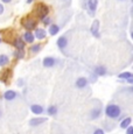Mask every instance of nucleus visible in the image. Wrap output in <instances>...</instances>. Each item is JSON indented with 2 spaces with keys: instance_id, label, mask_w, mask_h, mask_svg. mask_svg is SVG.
I'll return each instance as SVG.
<instances>
[{
  "instance_id": "obj_1",
  "label": "nucleus",
  "mask_w": 133,
  "mask_h": 134,
  "mask_svg": "<svg viewBox=\"0 0 133 134\" xmlns=\"http://www.w3.org/2000/svg\"><path fill=\"white\" fill-rule=\"evenodd\" d=\"M105 114L109 119L111 120H121V118L124 117L123 110L119 105H117L116 103H110L106 105L105 107Z\"/></svg>"
},
{
  "instance_id": "obj_2",
  "label": "nucleus",
  "mask_w": 133,
  "mask_h": 134,
  "mask_svg": "<svg viewBox=\"0 0 133 134\" xmlns=\"http://www.w3.org/2000/svg\"><path fill=\"white\" fill-rule=\"evenodd\" d=\"M102 112H103V105H102L101 102L96 99L95 102V105L89 110V113H88V118L89 120H97L101 118L102 115Z\"/></svg>"
},
{
  "instance_id": "obj_3",
  "label": "nucleus",
  "mask_w": 133,
  "mask_h": 134,
  "mask_svg": "<svg viewBox=\"0 0 133 134\" xmlns=\"http://www.w3.org/2000/svg\"><path fill=\"white\" fill-rule=\"evenodd\" d=\"M35 14L39 18L40 20H42L43 18H46L48 14H49V6L45 4H39L36 5V8H35Z\"/></svg>"
},
{
  "instance_id": "obj_4",
  "label": "nucleus",
  "mask_w": 133,
  "mask_h": 134,
  "mask_svg": "<svg viewBox=\"0 0 133 134\" xmlns=\"http://www.w3.org/2000/svg\"><path fill=\"white\" fill-rule=\"evenodd\" d=\"M21 25L24 26L27 30L32 32L33 29H35V28H36L37 22H36V20L33 19V18H26L25 20H22V21H21Z\"/></svg>"
},
{
  "instance_id": "obj_5",
  "label": "nucleus",
  "mask_w": 133,
  "mask_h": 134,
  "mask_svg": "<svg viewBox=\"0 0 133 134\" xmlns=\"http://www.w3.org/2000/svg\"><path fill=\"white\" fill-rule=\"evenodd\" d=\"M60 62V60L53 57V56H47V57L43 58L42 64L45 68H54L55 65H57V63Z\"/></svg>"
},
{
  "instance_id": "obj_6",
  "label": "nucleus",
  "mask_w": 133,
  "mask_h": 134,
  "mask_svg": "<svg viewBox=\"0 0 133 134\" xmlns=\"http://www.w3.org/2000/svg\"><path fill=\"white\" fill-rule=\"evenodd\" d=\"M57 47L58 49H60L61 51H63L64 53L65 51V48L68 47V36H66V34L64 35H62V36H60L58 37V40H57Z\"/></svg>"
},
{
  "instance_id": "obj_7",
  "label": "nucleus",
  "mask_w": 133,
  "mask_h": 134,
  "mask_svg": "<svg viewBox=\"0 0 133 134\" xmlns=\"http://www.w3.org/2000/svg\"><path fill=\"white\" fill-rule=\"evenodd\" d=\"M97 5H98V0H88V2H86V9L89 11V14H90L91 16L95 15Z\"/></svg>"
},
{
  "instance_id": "obj_8",
  "label": "nucleus",
  "mask_w": 133,
  "mask_h": 134,
  "mask_svg": "<svg viewBox=\"0 0 133 134\" xmlns=\"http://www.w3.org/2000/svg\"><path fill=\"white\" fill-rule=\"evenodd\" d=\"M89 82H90V81H89L88 78H85V77H80V78H77L75 85H76L77 89L83 90V89H85V87L89 86Z\"/></svg>"
},
{
  "instance_id": "obj_9",
  "label": "nucleus",
  "mask_w": 133,
  "mask_h": 134,
  "mask_svg": "<svg viewBox=\"0 0 133 134\" xmlns=\"http://www.w3.org/2000/svg\"><path fill=\"white\" fill-rule=\"evenodd\" d=\"M18 97H19L18 92L16 91H13V90H7V91L4 93V98H5V100H7V102L15 100Z\"/></svg>"
},
{
  "instance_id": "obj_10",
  "label": "nucleus",
  "mask_w": 133,
  "mask_h": 134,
  "mask_svg": "<svg viewBox=\"0 0 133 134\" xmlns=\"http://www.w3.org/2000/svg\"><path fill=\"white\" fill-rule=\"evenodd\" d=\"M90 32L93 36H96V37L101 36V34H99V21L98 20H95V21L92 22L91 28H90Z\"/></svg>"
},
{
  "instance_id": "obj_11",
  "label": "nucleus",
  "mask_w": 133,
  "mask_h": 134,
  "mask_svg": "<svg viewBox=\"0 0 133 134\" xmlns=\"http://www.w3.org/2000/svg\"><path fill=\"white\" fill-rule=\"evenodd\" d=\"M47 121V118H32V119L29 120V126H32V127H36V126H40L42 125L43 122Z\"/></svg>"
},
{
  "instance_id": "obj_12",
  "label": "nucleus",
  "mask_w": 133,
  "mask_h": 134,
  "mask_svg": "<svg viewBox=\"0 0 133 134\" xmlns=\"http://www.w3.org/2000/svg\"><path fill=\"white\" fill-rule=\"evenodd\" d=\"M107 72V70H106V68H105V65H96L93 68V74L96 75V76H105Z\"/></svg>"
},
{
  "instance_id": "obj_13",
  "label": "nucleus",
  "mask_w": 133,
  "mask_h": 134,
  "mask_svg": "<svg viewBox=\"0 0 133 134\" xmlns=\"http://www.w3.org/2000/svg\"><path fill=\"white\" fill-rule=\"evenodd\" d=\"M34 36L37 40H45L46 36H47V32H46L43 28H35V33Z\"/></svg>"
},
{
  "instance_id": "obj_14",
  "label": "nucleus",
  "mask_w": 133,
  "mask_h": 134,
  "mask_svg": "<svg viewBox=\"0 0 133 134\" xmlns=\"http://www.w3.org/2000/svg\"><path fill=\"white\" fill-rule=\"evenodd\" d=\"M22 40H24L26 43H30V44H32V43H34V41H35V36L32 32L27 30V32L22 35Z\"/></svg>"
},
{
  "instance_id": "obj_15",
  "label": "nucleus",
  "mask_w": 133,
  "mask_h": 134,
  "mask_svg": "<svg viewBox=\"0 0 133 134\" xmlns=\"http://www.w3.org/2000/svg\"><path fill=\"white\" fill-rule=\"evenodd\" d=\"M13 46L15 47V49H25V47H26V42H25L21 37H16L13 41Z\"/></svg>"
},
{
  "instance_id": "obj_16",
  "label": "nucleus",
  "mask_w": 133,
  "mask_h": 134,
  "mask_svg": "<svg viewBox=\"0 0 133 134\" xmlns=\"http://www.w3.org/2000/svg\"><path fill=\"white\" fill-rule=\"evenodd\" d=\"M30 111H32L34 114H42L45 112L43 107L41 105H37V104H34V105H30Z\"/></svg>"
},
{
  "instance_id": "obj_17",
  "label": "nucleus",
  "mask_w": 133,
  "mask_h": 134,
  "mask_svg": "<svg viewBox=\"0 0 133 134\" xmlns=\"http://www.w3.org/2000/svg\"><path fill=\"white\" fill-rule=\"evenodd\" d=\"M49 27V34L52 35V36H54V35L58 34V32H60V26L58 25H55V24H52L48 26Z\"/></svg>"
},
{
  "instance_id": "obj_18",
  "label": "nucleus",
  "mask_w": 133,
  "mask_h": 134,
  "mask_svg": "<svg viewBox=\"0 0 133 134\" xmlns=\"http://www.w3.org/2000/svg\"><path fill=\"white\" fill-rule=\"evenodd\" d=\"M13 56L15 60H22L25 57V50L24 49H15V51L13 53Z\"/></svg>"
},
{
  "instance_id": "obj_19",
  "label": "nucleus",
  "mask_w": 133,
  "mask_h": 134,
  "mask_svg": "<svg viewBox=\"0 0 133 134\" xmlns=\"http://www.w3.org/2000/svg\"><path fill=\"white\" fill-rule=\"evenodd\" d=\"M41 49H42V46H41L40 43H34V44L32 43V46H30V48H29V53L37 54V53H40Z\"/></svg>"
},
{
  "instance_id": "obj_20",
  "label": "nucleus",
  "mask_w": 133,
  "mask_h": 134,
  "mask_svg": "<svg viewBox=\"0 0 133 134\" xmlns=\"http://www.w3.org/2000/svg\"><path fill=\"white\" fill-rule=\"evenodd\" d=\"M131 122H132V118L131 117H126L125 119H121V121H120V128L125 130L127 126L131 125Z\"/></svg>"
},
{
  "instance_id": "obj_21",
  "label": "nucleus",
  "mask_w": 133,
  "mask_h": 134,
  "mask_svg": "<svg viewBox=\"0 0 133 134\" xmlns=\"http://www.w3.org/2000/svg\"><path fill=\"white\" fill-rule=\"evenodd\" d=\"M12 75V70L11 69H6V70H4V72L1 74V82H4V83H7V81H8L9 76Z\"/></svg>"
},
{
  "instance_id": "obj_22",
  "label": "nucleus",
  "mask_w": 133,
  "mask_h": 134,
  "mask_svg": "<svg viewBox=\"0 0 133 134\" xmlns=\"http://www.w3.org/2000/svg\"><path fill=\"white\" fill-rule=\"evenodd\" d=\"M9 63V57L5 54H1L0 55V66H6L7 64Z\"/></svg>"
},
{
  "instance_id": "obj_23",
  "label": "nucleus",
  "mask_w": 133,
  "mask_h": 134,
  "mask_svg": "<svg viewBox=\"0 0 133 134\" xmlns=\"http://www.w3.org/2000/svg\"><path fill=\"white\" fill-rule=\"evenodd\" d=\"M57 112H58V107L56 106V105H50V106L48 107V110H47V113L49 115H52V117L57 114Z\"/></svg>"
},
{
  "instance_id": "obj_24",
  "label": "nucleus",
  "mask_w": 133,
  "mask_h": 134,
  "mask_svg": "<svg viewBox=\"0 0 133 134\" xmlns=\"http://www.w3.org/2000/svg\"><path fill=\"white\" fill-rule=\"evenodd\" d=\"M119 79H127L130 78V77H132V72H130V71H125V72H121L119 74Z\"/></svg>"
},
{
  "instance_id": "obj_25",
  "label": "nucleus",
  "mask_w": 133,
  "mask_h": 134,
  "mask_svg": "<svg viewBox=\"0 0 133 134\" xmlns=\"http://www.w3.org/2000/svg\"><path fill=\"white\" fill-rule=\"evenodd\" d=\"M41 22H42V24L45 25V26H49V25L53 24V19H52L50 16H48V15H47L46 18H43V19L41 20Z\"/></svg>"
},
{
  "instance_id": "obj_26",
  "label": "nucleus",
  "mask_w": 133,
  "mask_h": 134,
  "mask_svg": "<svg viewBox=\"0 0 133 134\" xmlns=\"http://www.w3.org/2000/svg\"><path fill=\"white\" fill-rule=\"evenodd\" d=\"M93 132L92 134H105V132H104L103 128H99V127H93Z\"/></svg>"
},
{
  "instance_id": "obj_27",
  "label": "nucleus",
  "mask_w": 133,
  "mask_h": 134,
  "mask_svg": "<svg viewBox=\"0 0 133 134\" xmlns=\"http://www.w3.org/2000/svg\"><path fill=\"white\" fill-rule=\"evenodd\" d=\"M125 130H126V134H133V127H132L131 125L127 126V127L125 128Z\"/></svg>"
},
{
  "instance_id": "obj_28",
  "label": "nucleus",
  "mask_w": 133,
  "mask_h": 134,
  "mask_svg": "<svg viewBox=\"0 0 133 134\" xmlns=\"http://www.w3.org/2000/svg\"><path fill=\"white\" fill-rule=\"evenodd\" d=\"M4 12H5V7H4V5L0 4V15H1Z\"/></svg>"
},
{
  "instance_id": "obj_29",
  "label": "nucleus",
  "mask_w": 133,
  "mask_h": 134,
  "mask_svg": "<svg viewBox=\"0 0 133 134\" xmlns=\"http://www.w3.org/2000/svg\"><path fill=\"white\" fill-rule=\"evenodd\" d=\"M126 83L133 84V78H132V77H130V78H127V79H126Z\"/></svg>"
},
{
  "instance_id": "obj_30",
  "label": "nucleus",
  "mask_w": 133,
  "mask_h": 134,
  "mask_svg": "<svg viewBox=\"0 0 133 134\" xmlns=\"http://www.w3.org/2000/svg\"><path fill=\"white\" fill-rule=\"evenodd\" d=\"M2 2H4V4H9V2L12 1V0H1Z\"/></svg>"
},
{
  "instance_id": "obj_31",
  "label": "nucleus",
  "mask_w": 133,
  "mask_h": 134,
  "mask_svg": "<svg viewBox=\"0 0 133 134\" xmlns=\"http://www.w3.org/2000/svg\"><path fill=\"white\" fill-rule=\"evenodd\" d=\"M30 2H33V0H27V4H30Z\"/></svg>"
},
{
  "instance_id": "obj_32",
  "label": "nucleus",
  "mask_w": 133,
  "mask_h": 134,
  "mask_svg": "<svg viewBox=\"0 0 133 134\" xmlns=\"http://www.w3.org/2000/svg\"><path fill=\"white\" fill-rule=\"evenodd\" d=\"M1 115H2V112H1V110H0V118H1Z\"/></svg>"
},
{
  "instance_id": "obj_33",
  "label": "nucleus",
  "mask_w": 133,
  "mask_h": 134,
  "mask_svg": "<svg viewBox=\"0 0 133 134\" xmlns=\"http://www.w3.org/2000/svg\"><path fill=\"white\" fill-rule=\"evenodd\" d=\"M0 43H1V38H0Z\"/></svg>"
}]
</instances>
